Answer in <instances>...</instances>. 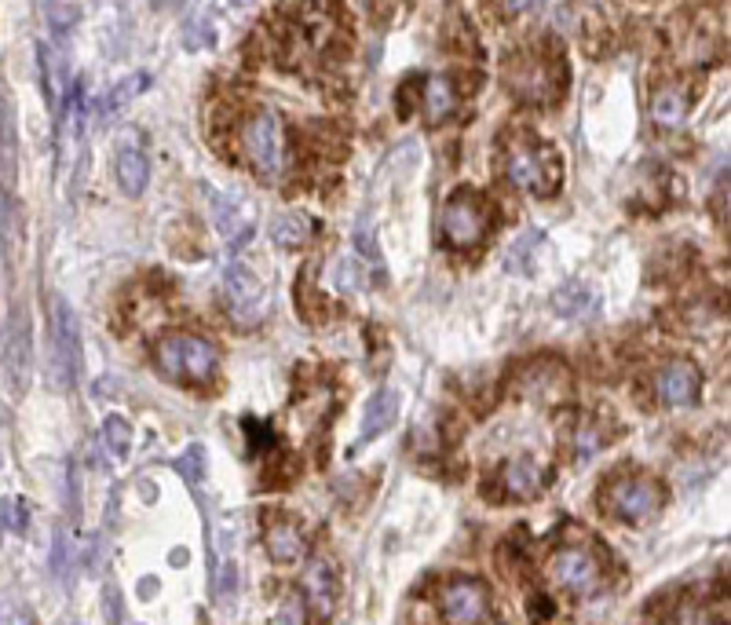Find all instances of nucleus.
Segmentation results:
<instances>
[{
	"label": "nucleus",
	"instance_id": "f257e3e1",
	"mask_svg": "<svg viewBox=\"0 0 731 625\" xmlns=\"http://www.w3.org/2000/svg\"><path fill=\"white\" fill-rule=\"evenodd\" d=\"M505 77V88L516 103L527 106H549L563 96V85H567V70H563L560 48H523V52L509 55V63L501 70Z\"/></svg>",
	"mask_w": 731,
	"mask_h": 625
},
{
	"label": "nucleus",
	"instance_id": "f03ea898",
	"mask_svg": "<svg viewBox=\"0 0 731 625\" xmlns=\"http://www.w3.org/2000/svg\"><path fill=\"white\" fill-rule=\"evenodd\" d=\"M154 366L165 381L180 384V388H202L216 381L220 373V351L216 344L198 333H165L154 344Z\"/></svg>",
	"mask_w": 731,
	"mask_h": 625
},
{
	"label": "nucleus",
	"instance_id": "7ed1b4c3",
	"mask_svg": "<svg viewBox=\"0 0 731 625\" xmlns=\"http://www.w3.org/2000/svg\"><path fill=\"white\" fill-rule=\"evenodd\" d=\"M501 165H505V180L512 187H520V191L534 194V198H552L563 187V161L556 147L527 136V132L509 139Z\"/></svg>",
	"mask_w": 731,
	"mask_h": 625
},
{
	"label": "nucleus",
	"instance_id": "20e7f679",
	"mask_svg": "<svg viewBox=\"0 0 731 625\" xmlns=\"http://www.w3.org/2000/svg\"><path fill=\"white\" fill-rule=\"evenodd\" d=\"M245 161L264 183H278L286 176V128L275 110H256L242 125Z\"/></svg>",
	"mask_w": 731,
	"mask_h": 625
},
{
	"label": "nucleus",
	"instance_id": "39448f33",
	"mask_svg": "<svg viewBox=\"0 0 731 625\" xmlns=\"http://www.w3.org/2000/svg\"><path fill=\"white\" fill-rule=\"evenodd\" d=\"M443 242L457 253H465V249H476L483 242V234L490 227V202L487 194H479L476 187H461L446 198L443 205Z\"/></svg>",
	"mask_w": 731,
	"mask_h": 625
},
{
	"label": "nucleus",
	"instance_id": "423d86ee",
	"mask_svg": "<svg viewBox=\"0 0 731 625\" xmlns=\"http://www.w3.org/2000/svg\"><path fill=\"white\" fill-rule=\"evenodd\" d=\"M662 483L651 476H618L604 490V509L622 523H644L662 509Z\"/></svg>",
	"mask_w": 731,
	"mask_h": 625
},
{
	"label": "nucleus",
	"instance_id": "0eeeda50",
	"mask_svg": "<svg viewBox=\"0 0 731 625\" xmlns=\"http://www.w3.org/2000/svg\"><path fill=\"white\" fill-rule=\"evenodd\" d=\"M549 582L571 600H589L604 582V571H600V560L589 549H571L567 545L549 560Z\"/></svg>",
	"mask_w": 731,
	"mask_h": 625
},
{
	"label": "nucleus",
	"instance_id": "6e6552de",
	"mask_svg": "<svg viewBox=\"0 0 731 625\" xmlns=\"http://www.w3.org/2000/svg\"><path fill=\"white\" fill-rule=\"evenodd\" d=\"M516 392L538 406H563L574 392L571 370L560 359H549V355L534 359L516 373Z\"/></svg>",
	"mask_w": 731,
	"mask_h": 625
},
{
	"label": "nucleus",
	"instance_id": "1a4fd4ad",
	"mask_svg": "<svg viewBox=\"0 0 731 625\" xmlns=\"http://www.w3.org/2000/svg\"><path fill=\"white\" fill-rule=\"evenodd\" d=\"M439 607H443L446 622L457 625H479L490 622V593L487 585L476 582V578H450L439 593Z\"/></svg>",
	"mask_w": 731,
	"mask_h": 625
},
{
	"label": "nucleus",
	"instance_id": "9d476101",
	"mask_svg": "<svg viewBox=\"0 0 731 625\" xmlns=\"http://www.w3.org/2000/svg\"><path fill=\"white\" fill-rule=\"evenodd\" d=\"M52 348H55V359H52V381L55 388L63 392L70 388V381L77 377V318L70 311L63 297L52 300Z\"/></svg>",
	"mask_w": 731,
	"mask_h": 625
},
{
	"label": "nucleus",
	"instance_id": "9b49d317",
	"mask_svg": "<svg viewBox=\"0 0 731 625\" xmlns=\"http://www.w3.org/2000/svg\"><path fill=\"white\" fill-rule=\"evenodd\" d=\"M655 392L658 399L673 410H688L699 403L702 395V373L691 359H669L662 370L655 373Z\"/></svg>",
	"mask_w": 731,
	"mask_h": 625
},
{
	"label": "nucleus",
	"instance_id": "f8f14e48",
	"mask_svg": "<svg viewBox=\"0 0 731 625\" xmlns=\"http://www.w3.org/2000/svg\"><path fill=\"white\" fill-rule=\"evenodd\" d=\"M223 289H227V308L234 311V318H242L245 326H256V322L264 318V308H267L264 286H260V278H256L245 264L227 267Z\"/></svg>",
	"mask_w": 731,
	"mask_h": 625
},
{
	"label": "nucleus",
	"instance_id": "ddd939ff",
	"mask_svg": "<svg viewBox=\"0 0 731 625\" xmlns=\"http://www.w3.org/2000/svg\"><path fill=\"white\" fill-rule=\"evenodd\" d=\"M337 567L326 560V556H315L304 574V607L311 611V618L318 622H329L333 611H337Z\"/></svg>",
	"mask_w": 731,
	"mask_h": 625
},
{
	"label": "nucleus",
	"instance_id": "4468645a",
	"mask_svg": "<svg viewBox=\"0 0 731 625\" xmlns=\"http://www.w3.org/2000/svg\"><path fill=\"white\" fill-rule=\"evenodd\" d=\"M545 487H549V472L530 454H516L501 465V490H505V498L534 501Z\"/></svg>",
	"mask_w": 731,
	"mask_h": 625
},
{
	"label": "nucleus",
	"instance_id": "2eb2a0df",
	"mask_svg": "<svg viewBox=\"0 0 731 625\" xmlns=\"http://www.w3.org/2000/svg\"><path fill=\"white\" fill-rule=\"evenodd\" d=\"M264 545L271 552V560H282V563H293L304 556L308 549V538H304V530L293 516L286 512H271L267 516V527H264Z\"/></svg>",
	"mask_w": 731,
	"mask_h": 625
},
{
	"label": "nucleus",
	"instance_id": "dca6fc26",
	"mask_svg": "<svg viewBox=\"0 0 731 625\" xmlns=\"http://www.w3.org/2000/svg\"><path fill=\"white\" fill-rule=\"evenodd\" d=\"M673 44H677V55L684 63H710L717 55V22H713V15L688 19V30L673 33Z\"/></svg>",
	"mask_w": 731,
	"mask_h": 625
},
{
	"label": "nucleus",
	"instance_id": "f3484780",
	"mask_svg": "<svg viewBox=\"0 0 731 625\" xmlns=\"http://www.w3.org/2000/svg\"><path fill=\"white\" fill-rule=\"evenodd\" d=\"M691 110V92L688 81H677V77H666L658 81L655 92H651V117L655 125L662 128H677Z\"/></svg>",
	"mask_w": 731,
	"mask_h": 625
},
{
	"label": "nucleus",
	"instance_id": "a211bd4d",
	"mask_svg": "<svg viewBox=\"0 0 731 625\" xmlns=\"http://www.w3.org/2000/svg\"><path fill=\"white\" fill-rule=\"evenodd\" d=\"M424 114H428V121L432 125H439V121H446V117H454L457 110V85L450 74H435L428 85H424Z\"/></svg>",
	"mask_w": 731,
	"mask_h": 625
},
{
	"label": "nucleus",
	"instance_id": "6ab92c4d",
	"mask_svg": "<svg viewBox=\"0 0 731 625\" xmlns=\"http://www.w3.org/2000/svg\"><path fill=\"white\" fill-rule=\"evenodd\" d=\"M212 220H216L223 238H231V242H238V238L253 231V212H245L227 194H212Z\"/></svg>",
	"mask_w": 731,
	"mask_h": 625
},
{
	"label": "nucleus",
	"instance_id": "aec40b11",
	"mask_svg": "<svg viewBox=\"0 0 731 625\" xmlns=\"http://www.w3.org/2000/svg\"><path fill=\"white\" fill-rule=\"evenodd\" d=\"M395 414H399V395L395 392H377L366 403V417H362V443H373L381 432H388L395 424Z\"/></svg>",
	"mask_w": 731,
	"mask_h": 625
},
{
	"label": "nucleus",
	"instance_id": "412c9836",
	"mask_svg": "<svg viewBox=\"0 0 731 625\" xmlns=\"http://www.w3.org/2000/svg\"><path fill=\"white\" fill-rule=\"evenodd\" d=\"M117 183H121V191H125L128 198H139V194L147 191L150 165L139 147H125L117 154Z\"/></svg>",
	"mask_w": 731,
	"mask_h": 625
},
{
	"label": "nucleus",
	"instance_id": "4be33fe9",
	"mask_svg": "<svg viewBox=\"0 0 731 625\" xmlns=\"http://www.w3.org/2000/svg\"><path fill=\"white\" fill-rule=\"evenodd\" d=\"M15 169H19V158H15V117H11V103L4 99V106H0V183L4 187H11Z\"/></svg>",
	"mask_w": 731,
	"mask_h": 625
},
{
	"label": "nucleus",
	"instance_id": "5701e85b",
	"mask_svg": "<svg viewBox=\"0 0 731 625\" xmlns=\"http://www.w3.org/2000/svg\"><path fill=\"white\" fill-rule=\"evenodd\" d=\"M19 340L11 337V362H15V388H26V377H30V322L26 315H19V326H15Z\"/></svg>",
	"mask_w": 731,
	"mask_h": 625
},
{
	"label": "nucleus",
	"instance_id": "b1692460",
	"mask_svg": "<svg viewBox=\"0 0 731 625\" xmlns=\"http://www.w3.org/2000/svg\"><path fill=\"white\" fill-rule=\"evenodd\" d=\"M103 439H106V446H110L117 457H125L128 446H132V424L121 421V417H106V421H103Z\"/></svg>",
	"mask_w": 731,
	"mask_h": 625
},
{
	"label": "nucleus",
	"instance_id": "393cba45",
	"mask_svg": "<svg viewBox=\"0 0 731 625\" xmlns=\"http://www.w3.org/2000/svg\"><path fill=\"white\" fill-rule=\"evenodd\" d=\"M242 432H245V439H249V450H253V454L278 443L275 428H271L267 421H260V417H242Z\"/></svg>",
	"mask_w": 731,
	"mask_h": 625
},
{
	"label": "nucleus",
	"instance_id": "a878e982",
	"mask_svg": "<svg viewBox=\"0 0 731 625\" xmlns=\"http://www.w3.org/2000/svg\"><path fill=\"white\" fill-rule=\"evenodd\" d=\"M589 293H585L582 286H563L560 293H556V311L560 315H578L582 311V304H589Z\"/></svg>",
	"mask_w": 731,
	"mask_h": 625
},
{
	"label": "nucleus",
	"instance_id": "bb28decb",
	"mask_svg": "<svg viewBox=\"0 0 731 625\" xmlns=\"http://www.w3.org/2000/svg\"><path fill=\"white\" fill-rule=\"evenodd\" d=\"M202 446H191V450H187V454L180 457V461H176V468H180V476L187 479V483H194V487H198V483H202Z\"/></svg>",
	"mask_w": 731,
	"mask_h": 625
},
{
	"label": "nucleus",
	"instance_id": "cd10ccee",
	"mask_svg": "<svg viewBox=\"0 0 731 625\" xmlns=\"http://www.w3.org/2000/svg\"><path fill=\"white\" fill-rule=\"evenodd\" d=\"M275 242L278 245H300V242H304V223L293 220V216H282V220H275Z\"/></svg>",
	"mask_w": 731,
	"mask_h": 625
},
{
	"label": "nucleus",
	"instance_id": "c85d7f7f",
	"mask_svg": "<svg viewBox=\"0 0 731 625\" xmlns=\"http://www.w3.org/2000/svg\"><path fill=\"white\" fill-rule=\"evenodd\" d=\"M355 286H359V275H355V264H351V260H340L337 289H355Z\"/></svg>",
	"mask_w": 731,
	"mask_h": 625
},
{
	"label": "nucleus",
	"instance_id": "c756f323",
	"mask_svg": "<svg viewBox=\"0 0 731 625\" xmlns=\"http://www.w3.org/2000/svg\"><path fill=\"white\" fill-rule=\"evenodd\" d=\"M527 611H530V618H556V607H552V600H538V596H530Z\"/></svg>",
	"mask_w": 731,
	"mask_h": 625
},
{
	"label": "nucleus",
	"instance_id": "7c9ffc66",
	"mask_svg": "<svg viewBox=\"0 0 731 625\" xmlns=\"http://www.w3.org/2000/svg\"><path fill=\"white\" fill-rule=\"evenodd\" d=\"M498 8H501V15H523V11L530 8V0H498Z\"/></svg>",
	"mask_w": 731,
	"mask_h": 625
},
{
	"label": "nucleus",
	"instance_id": "2f4dec72",
	"mask_svg": "<svg viewBox=\"0 0 731 625\" xmlns=\"http://www.w3.org/2000/svg\"><path fill=\"white\" fill-rule=\"evenodd\" d=\"M234 4H245V0H234Z\"/></svg>",
	"mask_w": 731,
	"mask_h": 625
}]
</instances>
